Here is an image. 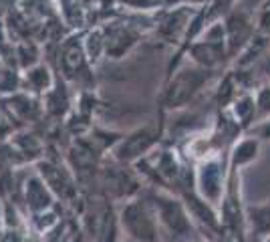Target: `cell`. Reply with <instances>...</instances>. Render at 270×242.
<instances>
[{
	"label": "cell",
	"mask_w": 270,
	"mask_h": 242,
	"mask_svg": "<svg viewBox=\"0 0 270 242\" xmlns=\"http://www.w3.org/2000/svg\"><path fill=\"white\" fill-rule=\"evenodd\" d=\"M200 77L196 75V71H186L184 75H179L175 79V83L171 85L168 95V101L171 105L173 103H184L188 97H192V93L196 91V87L200 85Z\"/></svg>",
	"instance_id": "obj_1"
}]
</instances>
